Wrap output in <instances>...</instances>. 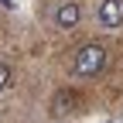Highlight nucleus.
<instances>
[{
    "mask_svg": "<svg viewBox=\"0 0 123 123\" xmlns=\"http://www.w3.org/2000/svg\"><path fill=\"white\" fill-rule=\"evenodd\" d=\"M106 62H110L106 44L89 41V44H82V48L75 51V75H82V79H96V75L106 68Z\"/></svg>",
    "mask_w": 123,
    "mask_h": 123,
    "instance_id": "nucleus-1",
    "label": "nucleus"
},
{
    "mask_svg": "<svg viewBox=\"0 0 123 123\" xmlns=\"http://www.w3.org/2000/svg\"><path fill=\"white\" fill-rule=\"evenodd\" d=\"M79 21H82V7L75 4V0H62V4L55 7V27H58V31L79 27Z\"/></svg>",
    "mask_w": 123,
    "mask_h": 123,
    "instance_id": "nucleus-2",
    "label": "nucleus"
},
{
    "mask_svg": "<svg viewBox=\"0 0 123 123\" xmlns=\"http://www.w3.org/2000/svg\"><path fill=\"white\" fill-rule=\"evenodd\" d=\"M96 21L103 27H120L123 24V0H103L96 10Z\"/></svg>",
    "mask_w": 123,
    "mask_h": 123,
    "instance_id": "nucleus-3",
    "label": "nucleus"
},
{
    "mask_svg": "<svg viewBox=\"0 0 123 123\" xmlns=\"http://www.w3.org/2000/svg\"><path fill=\"white\" fill-rule=\"evenodd\" d=\"M75 103H79V96L72 89H58L55 99H51V113L55 116H68V113H75Z\"/></svg>",
    "mask_w": 123,
    "mask_h": 123,
    "instance_id": "nucleus-4",
    "label": "nucleus"
},
{
    "mask_svg": "<svg viewBox=\"0 0 123 123\" xmlns=\"http://www.w3.org/2000/svg\"><path fill=\"white\" fill-rule=\"evenodd\" d=\"M10 82H14V72H10V65H4V62H0V92H4Z\"/></svg>",
    "mask_w": 123,
    "mask_h": 123,
    "instance_id": "nucleus-5",
    "label": "nucleus"
}]
</instances>
